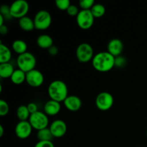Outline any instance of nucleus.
Here are the masks:
<instances>
[{"label":"nucleus","mask_w":147,"mask_h":147,"mask_svg":"<svg viewBox=\"0 0 147 147\" xmlns=\"http://www.w3.org/2000/svg\"><path fill=\"white\" fill-rule=\"evenodd\" d=\"M11 57V52L6 45L0 42V63H9Z\"/></svg>","instance_id":"6ab92c4d"},{"label":"nucleus","mask_w":147,"mask_h":147,"mask_svg":"<svg viewBox=\"0 0 147 147\" xmlns=\"http://www.w3.org/2000/svg\"><path fill=\"white\" fill-rule=\"evenodd\" d=\"M96 106L102 111H107L110 110L114 103L113 96L110 93L106 91L100 92L96 98Z\"/></svg>","instance_id":"6e6552de"},{"label":"nucleus","mask_w":147,"mask_h":147,"mask_svg":"<svg viewBox=\"0 0 147 147\" xmlns=\"http://www.w3.org/2000/svg\"><path fill=\"white\" fill-rule=\"evenodd\" d=\"M64 106L70 111L76 112L80 110L82 106V100L78 96L70 95L63 101Z\"/></svg>","instance_id":"ddd939ff"},{"label":"nucleus","mask_w":147,"mask_h":147,"mask_svg":"<svg viewBox=\"0 0 147 147\" xmlns=\"http://www.w3.org/2000/svg\"><path fill=\"white\" fill-rule=\"evenodd\" d=\"M14 66L10 63H1L0 64V77L1 78H11L14 71Z\"/></svg>","instance_id":"a211bd4d"},{"label":"nucleus","mask_w":147,"mask_h":147,"mask_svg":"<svg viewBox=\"0 0 147 147\" xmlns=\"http://www.w3.org/2000/svg\"><path fill=\"white\" fill-rule=\"evenodd\" d=\"M49 129L53 137L55 138L63 137V136H65L67 130V124L64 121L61 119H56L52 122Z\"/></svg>","instance_id":"f8f14e48"},{"label":"nucleus","mask_w":147,"mask_h":147,"mask_svg":"<svg viewBox=\"0 0 147 147\" xmlns=\"http://www.w3.org/2000/svg\"><path fill=\"white\" fill-rule=\"evenodd\" d=\"M48 53L50 55H57V53H58V48H57L55 45H53L51 47H50V48L48 49Z\"/></svg>","instance_id":"473e14b6"},{"label":"nucleus","mask_w":147,"mask_h":147,"mask_svg":"<svg viewBox=\"0 0 147 147\" xmlns=\"http://www.w3.org/2000/svg\"><path fill=\"white\" fill-rule=\"evenodd\" d=\"M90 11L95 18H100L106 13V8L102 4H95Z\"/></svg>","instance_id":"b1692460"},{"label":"nucleus","mask_w":147,"mask_h":147,"mask_svg":"<svg viewBox=\"0 0 147 147\" xmlns=\"http://www.w3.org/2000/svg\"><path fill=\"white\" fill-rule=\"evenodd\" d=\"M33 128L29 121H23L17 123L14 129L15 134L19 139H26L29 138L31 135Z\"/></svg>","instance_id":"9b49d317"},{"label":"nucleus","mask_w":147,"mask_h":147,"mask_svg":"<svg viewBox=\"0 0 147 147\" xmlns=\"http://www.w3.org/2000/svg\"><path fill=\"white\" fill-rule=\"evenodd\" d=\"M29 122L31 124L32 127L38 131L42 129L47 128L49 124L48 116L45 112L38 111L30 115Z\"/></svg>","instance_id":"0eeeda50"},{"label":"nucleus","mask_w":147,"mask_h":147,"mask_svg":"<svg viewBox=\"0 0 147 147\" xmlns=\"http://www.w3.org/2000/svg\"><path fill=\"white\" fill-rule=\"evenodd\" d=\"M30 113L27 109V106L22 105L20 106L17 109V117L18 118L20 121H27L30 119Z\"/></svg>","instance_id":"4be33fe9"},{"label":"nucleus","mask_w":147,"mask_h":147,"mask_svg":"<svg viewBox=\"0 0 147 147\" xmlns=\"http://www.w3.org/2000/svg\"><path fill=\"white\" fill-rule=\"evenodd\" d=\"M76 54L78 61L83 63L90 62L95 55L93 47L86 42H83L78 46Z\"/></svg>","instance_id":"423d86ee"},{"label":"nucleus","mask_w":147,"mask_h":147,"mask_svg":"<svg viewBox=\"0 0 147 147\" xmlns=\"http://www.w3.org/2000/svg\"><path fill=\"white\" fill-rule=\"evenodd\" d=\"M19 25L22 30L26 32L32 31L34 29H35L34 20L30 18L28 16H25V17L20 19L19 20Z\"/></svg>","instance_id":"f3484780"},{"label":"nucleus","mask_w":147,"mask_h":147,"mask_svg":"<svg viewBox=\"0 0 147 147\" xmlns=\"http://www.w3.org/2000/svg\"><path fill=\"white\" fill-rule=\"evenodd\" d=\"M34 147H55L53 142L50 141H38Z\"/></svg>","instance_id":"7c9ffc66"},{"label":"nucleus","mask_w":147,"mask_h":147,"mask_svg":"<svg viewBox=\"0 0 147 147\" xmlns=\"http://www.w3.org/2000/svg\"><path fill=\"white\" fill-rule=\"evenodd\" d=\"M35 29L38 30H45L52 24V16L47 10L42 9L37 11L34 17Z\"/></svg>","instance_id":"20e7f679"},{"label":"nucleus","mask_w":147,"mask_h":147,"mask_svg":"<svg viewBox=\"0 0 147 147\" xmlns=\"http://www.w3.org/2000/svg\"><path fill=\"white\" fill-rule=\"evenodd\" d=\"M95 17L90 10L81 9L76 17L78 26L82 30H88L93 26Z\"/></svg>","instance_id":"1a4fd4ad"},{"label":"nucleus","mask_w":147,"mask_h":147,"mask_svg":"<svg viewBox=\"0 0 147 147\" xmlns=\"http://www.w3.org/2000/svg\"><path fill=\"white\" fill-rule=\"evenodd\" d=\"M126 63H127V60L123 56L120 55L115 57V67L122 68L126 65Z\"/></svg>","instance_id":"c85d7f7f"},{"label":"nucleus","mask_w":147,"mask_h":147,"mask_svg":"<svg viewBox=\"0 0 147 147\" xmlns=\"http://www.w3.org/2000/svg\"><path fill=\"white\" fill-rule=\"evenodd\" d=\"M70 1L69 0H56L55 5L57 8L60 10H65L67 11L68 7L70 6Z\"/></svg>","instance_id":"a878e982"},{"label":"nucleus","mask_w":147,"mask_h":147,"mask_svg":"<svg viewBox=\"0 0 147 147\" xmlns=\"http://www.w3.org/2000/svg\"><path fill=\"white\" fill-rule=\"evenodd\" d=\"M37 45L40 48L48 50L53 45V39L49 34H41L37 38Z\"/></svg>","instance_id":"dca6fc26"},{"label":"nucleus","mask_w":147,"mask_h":147,"mask_svg":"<svg viewBox=\"0 0 147 147\" xmlns=\"http://www.w3.org/2000/svg\"><path fill=\"white\" fill-rule=\"evenodd\" d=\"M47 93L51 100L61 103L68 96V88L66 83L63 80H55L48 86Z\"/></svg>","instance_id":"f03ea898"},{"label":"nucleus","mask_w":147,"mask_h":147,"mask_svg":"<svg viewBox=\"0 0 147 147\" xmlns=\"http://www.w3.org/2000/svg\"><path fill=\"white\" fill-rule=\"evenodd\" d=\"M30 5L25 0H16L10 5V14L12 18L21 19L27 16Z\"/></svg>","instance_id":"39448f33"},{"label":"nucleus","mask_w":147,"mask_h":147,"mask_svg":"<svg viewBox=\"0 0 147 147\" xmlns=\"http://www.w3.org/2000/svg\"><path fill=\"white\" fill-rule=\"evenodd\" d=\"M146 136H147V130H146Z\"/></svg>","instance_id":"e433bc0d"},{"label":"nucleus","mask_w":147,"mask_h":147,"mask_svg":"<svg viewBox=\"0 0 147 147\" xmlns=\"http://www.w3.org/2000/svg\"><path fill=\"white\" fill-rule=\"evenodd\" d=\"M4 127H3L2 125H0V137H1L4 135Z\"/></svg>","instance_id":"f704fd0d"},{"label":"nucleus","mask_w":147,"mask_h":147,"mask_svg":"<svg viewBox=\"0 0 147 147\" xmlns=\"http://www.w3.org/2000/svg\"><path fill=\"white\" fill-rule=\"evenodd\" d=\"M9 106L7 102L4 100H0V116H5L8 114Z\"/></svg>","instance_id":"cd10ccee"},{"label":"nucleus","mask_w":147,"mask_h":147,"mask_svg":"<svg viewBox=\"0 0 147 147\" xmlns=\"http://www.w3.org/2000/svg\"><path fill=\"white\" fill-rule=\"evenodd\" d=\"M67 14H69L71 17H77V15L79 13V9L78 7L76 5H74V4H70V7H68V9H67Z\"/></svg>","instance_id":"c756f323"},{"label":"nucleus","mask_w":147,"mask_h":147,"mask_svg":"<svg viewBox=\"0 0 147 147\" xmlns=\"http://www.w3.org/2000/svg\"><path fill=\"white\" fill-rule=\"evenodd\" d=\"M95 4L94 0H80L79 1V6L82 9L90 10Z\"/></svg>","instance_id":"393cba45"},{"label":"nucleus","mask_w":147,"mask_h":147,"mask_svg":"<svg viewBox=\"0 0 147 147\" xmlns=\"http://www.w3.org/2000/svg\"><path fill=\"white\" fill-rule=\"evenodd\" d=\"M37 137L39 141H50V142H52L54 138L48 127L38 131L37 133Z\"/></svg>","instance_id":"5701e85b"},{"label":"nucleus","mask_w":147,"mask_h":147,"mask_svg":"<svg viewBox=\"0 0 147 147\" xmlns=\"http://www.w3.org/2000/svg\"><path fill=\"white\" fill-rule=\"evenodd\" d=\"M7 32H8V27L5 24L0 26V33H1V34L5 35V34H7Z\"/></svg>","instance_id":"72a5a7b5"},{"label":"nucleus","mask_w":147,"mask_h":147,"mask_svg":"<svg viewBox=\"0 0 147 147\" xmlns=\"http://www.w3.org/2000/svg\"><path fill=\"white\" fill-rule=\"evenodd\" d=\"M26 82L32 88L40 87L44 83V76L40 70L34 69L26 73Z\"/></svg>","instance_id":"9d476101"},{"label":"nucleus","mask_w":147,"mask_h":147,"mask_svg":"<svg viewBox=\"0 0 147 147\" xmlns=\"http://www.w3.org/2000/svg\"><path fill=\"white\" fill-rule=\"evenodd\" d=\"M10 79L14 84L20 85L26 81V73L18 68L14 70Z\"/></svg>","instance_id":"412c9836"},{"label":"nucleus","mask_w":147,"mask_h":147,"mask_svg":"<svg viewBox=\"0 0 147 147\" xmlns=\"http://www.w3.org/2000/svg\"><path fill=\"white\" fill-rule=\"evenodd\" d=\"M0 14L4 17V19L9 20L12 18L10 14V6L7 5V4H3L0 7Z\"/></svg>","instance_id":"bb28decb"},{"label":"nucleus","mask_w":147,"mask_h":147,"mask_svg":"<svg viewBox=\"0 0 147 147\" xmlns=\"http://www.w3.org/2000/svg\"><path fill=\"white\" fill-rule=\"evenodd\" d=\"M61 110V104L60 102L54 100H49L44 106V112L50 116H54L58 114Z\"/></svg>","instance_id":"2eb2a0df"},{"label":"nucleus","mask_w":147,"mask_h":147,"mask_svg":"<svg viewBox=\"0 0 147 147\" xmlns=\"http://www.w3.org/2000/svg\"><path fill=\"white\" fill-rule=\"evenodd\" d=\"M4 20H5V19H4V17H3L2 15H1V14H0V26H1V25H4Z\"/></svg>","instance_id":"c9c22d12"},{"label":"nucleus","mask_w":147,"mask_h":147,"mask_svg":"<svg viewBox=\"0 0 147 147\" xmlns=\"http://www.w3.org/2000/svg\"><path fill=\"white\" fill-rule=\"evenodd\" d=\"M17 64L19 69L27 73L35 69L37 60L32 53L27 52L17 57Z\"/></svg>","instance_id":"7ed1b4c3"},{"label":"nucleus","mask_w":147,"mask_h":147,"mask_svg":"<svg viewBox=\"0 0 147 147\" xmlns=\"http://www.w3.org/2000/svg\"><path fill=\"white\" fill-rule=\"evenodd\" d=\"M123 50V42L118 38L112 39L107 45V51L115 57L120 56Z\"/></svg>","instance_id":"4468645a"},{"label":"nucleus","mask_w":147,"mask_h":147,"mask_svg":"<svg viewBox=\"0 0 147 147\" xmlns=\"http://www.w3.org/2000/svg\"><path fill=\"white\" fill-rule=\"evenodd\" d=\"M93 68L100 73H107L115 67V57L108 51L96 54L92 60Z\"/></svg>","instance_id":"f257e3e1"},{"label":"nucleus","mask_w":147,"mask_h":147,"mask_svg":"<svg viewBox=\"0 0 147 147\" xmlns=\"http://www.w3.org/2000/svg\"><path fill=\"white\" fill-rule=\"evenodd\" d=\"M27 109H28L29 111H30V114H32V113H35V112L38 111V107H37V105L34 102H31V103H29L27 105Z\"/></svg>","instance_id":"2f4dec72"},{"label":"nucleus","mask_w":147,"mask_h":147,"mask_svg":"<svg viewBox=\"0 0 147 147\" xmlns=\"http://www.w3.org/2000/svg\"><path fill=\"white\" fill-rule=\"evenodd\" d=\"M13 51L15 53L18 54L19 55L27 52V45L24 40H16L12 42Z\"/></svg>","instance_id":"aec40b11"}]
</instances>
